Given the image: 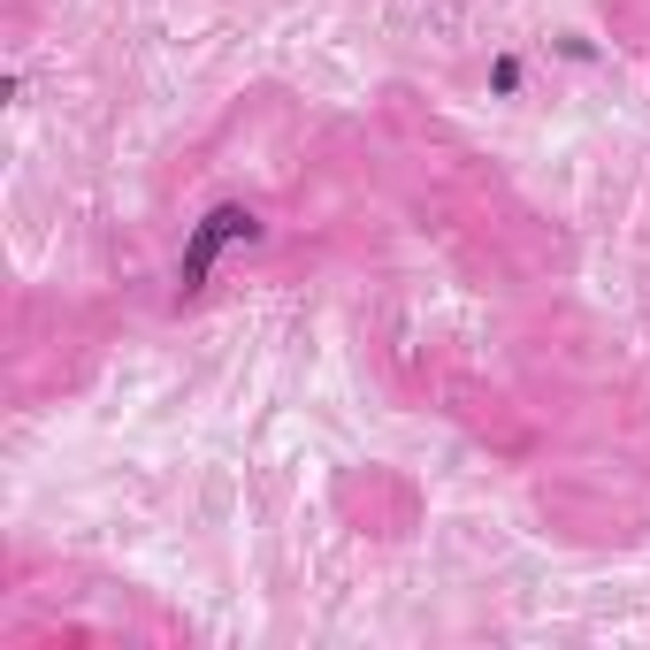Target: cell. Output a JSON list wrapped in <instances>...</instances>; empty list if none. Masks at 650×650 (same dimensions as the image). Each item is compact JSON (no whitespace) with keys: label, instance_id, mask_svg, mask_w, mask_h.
Here are the masks:
<instances>
[{"label":"cell","instance_id":"obj_1","mask_svg":"<svg viewBox=\"0 0 650 650\" xmlns=\"http://www.w3.org/2000/svg\"><path fill=\"white\" fill-rule=\"evenodd\" d=\"M237 237H260V222H253L245 207H214V214H207V222L184 237V260H176V291H184V298H199V291H207V275H214V260H222Z\"/></svg>","mask_w":650,"mask_h":650}]
</instances>
